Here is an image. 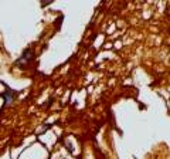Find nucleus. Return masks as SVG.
<instances>
[{"label":"nucleus","mask_w":170,"mask_h":159,"mask_svg":"<svg viewBox=\"0 0 170 159\" xmlns=\"http://www.w3.org/2000/svg\"><path fill=\"white\" fill-rule=\"evenodd\" d=\"M31 57H33V51H31V50H26V51L23 53V55H21L20 58L17 60V64H19V66H21L23 63H27V61L31 60Z\"/></svg>","instance_id":"nucleus-1"},{"label":"nucleus","mask_w":170,"mask_h":159,"mask_svg":"<svg viewBox=\"0 0 170 159\" xmlns=\"http://www.w3.org/2000/svg\"><path fill=\"white\" fill-rule=\"evenodd\" d=\"M13 97H14V93H11V91H9V93H6L4 98H6V104L10 105L11 101H13Z\"/></svg>","instance_id":"nucleus-2"}]
</instances>
